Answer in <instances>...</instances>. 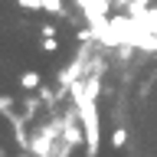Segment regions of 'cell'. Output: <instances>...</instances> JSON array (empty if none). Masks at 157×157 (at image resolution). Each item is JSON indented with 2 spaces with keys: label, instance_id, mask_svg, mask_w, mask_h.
<instances>
[{
  "label": "cell",
  "instance_id": "1",
  "mask_svg": "<svg viewBox=\"0 0 157 157\" xmlns=\"http://www.w3.org/2000/svg\"><path fill=\"white\" fill-rule=\"evenodd\" d=\"M69 92H72V101H75V108H78V121H82V131H85V154L98 157V151H101V121H98L95 98L85 92L82 82H75Z\"/></svg>",
  "mask_w": 157,
  "mask_h": 157
},
{
  "label": "cell",
  "instance_id": "6",
  "mask_svg": "<svg viewBox=\"0 0 157 157\" xmlns=\"http://www.w3.org/2000/svg\"><path fill=\"white\" fill-rule=\"evenodd\" d=\"M128 144V131L124 128H115V131H111V147H124Z\"/></svg>",
  "mask_w": 157,
  "mask_h": 157
},
{
  "label": "cell",
  "instance_id": "11",
  "mask_svg": "<svg viewBox=\"0 0 157 157\" xmlns=\"http://www.w3.org/2000/svg\"><path fill=\"white\" fill-rule=\"evenodd\" d=\"M151 13H154V17H157V7H151Z\"/></svg>",
  "mask_w": 157,
  "mask_h": 157
},
{
  "label": "cell",
  "instance_id": "4",
  "mask_svg": "<svg viewBox=\"0 0 157 157\" xmlns=\"http://www.w3.org/2000/svg\"><path fill=\"white\" fill-rule=\"evenodd\" d=\"M20 85L26 88V92H36V88H39V72H23Z\"/></svg>",
  "mask_w": 157,
  "mask_h": 157
},
{
  "label": "cell",
  "instance_id": "8",
  "mask_svg": "<svg viewBox=\"0 0 157 157\" xmlns=\"http://www.w3.org/2000/svg\"><path fill=\"white\" fill-rule=\"evenodd\" d=\"M43 49H46V52H56V49H59V39L56 36H43Z\"/></svg>",
  "mask_w": 157,
  "mask_h": 157
},
{
  "label": "cell",
  "instance_id": "9",
  "mask_svg": "<svg viewBox=\"0 0 157 157\" xmlns=\"http://www.w3.org/2000/svg\"><path fill=\"white\" fill-rule=\"evenodd\" d=\"M0 108H3V115H7V118L13 115V111H10V95H3V98H0Z\"/></svg>",
  "mask_w": 157,
  "mask_h": 157
},
{
  "label": "cell",
  "instance_id": "10",
  "mask_svg": "<svg viewBox=\"0 0 157 157\" xmlns=\"http://www.w3.org/2000/svg\"><path fill=\"white\" fill-rule=\"evenodd\" d=\"M39 33H43V36H56V26H52V23H43V29H39Z\"/></svg>",
  "mask_w": 157,
  "mask_h": 157
},
{
  "label": "cell",
  "instance_id": "3",
  "mask_svg": "<svg viewBox=\"0 0 157 157\" xmlns=\"http://www.w3.org/2000/svg\"><path fill=\"white\" fill-rule=\"evenodd\" d=\"M78 7H82V13H85V20L92 23V29H98V26H105L108 20V10H111V3L108 0H78Z\"/></svg>",
  "mask_w": 157,
  "mask_h": 157
},
{
  "label": "cell",
  "instance_id": "2",
  "mask_svg": "<svg viewBox=\"0 0 157 157\" xmlns=\"http://www.w3.org/2000/svg\"><path fill=\"white\" fill-rule=\"evenodd\" d=\"M59 131H66V121L59 118V121H52V124H46V128H39L36 134H33V144H29V154L33 157H52V147H56V141H59Z\"/></svg>",
  "mask_w": 157,
  "mask_h": 157
},
{
  "label": "cell",
  "instance_id": "7",
  "mask_svg": "<svg viewBox=\"0 0 157 157\" xmlns=\"http://www.w3.org/2000/svg\"><path fill=\"white\" fill-rule=\"evenodd\" d=\"M17 7L33 10V13H36V10H46V7H43V0H17Z\"/></svg>",
  "mask_w": 157,
  "mask_h": 157
},
{
  "label": "cell",
  "instance_id": "5",
  "mask_svg": "<svg viewBox=\"0 0 157 157\" xmlns=\"http://www.w3.org/2000/svg\"><path fill=\"white\" fill-rule=\"evenodd\" d=\"M43 7H46V13H56V17H66V7H62V0H43Z\"/></svg>",
  "mask_w": 157,
  "mask_h": 157
}]
</instances>
